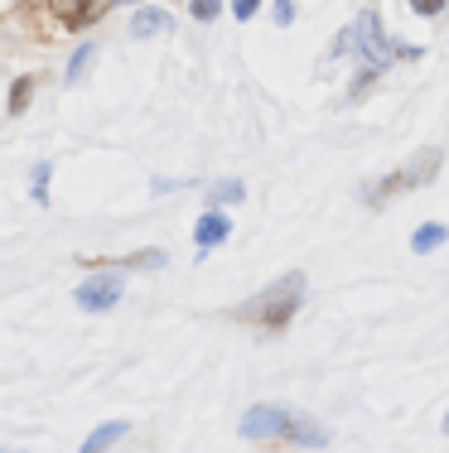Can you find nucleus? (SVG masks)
<instances>
[{
  "instance_id": "7",
  "label": "nucleus",
  "mask_w": 449,
  "mask_h": 453,
  "mask_svg": "<svg viewBox=\"0 0 449 453\" xmlns=\"http://www.w3.org/2000/svg\"><path fill=\"white\" fill-rule=\"evenodd\" d=\"M169 25H174L169 10L145 5V10H135V15H131V39H150V35H159V29H169Z\"/></svg>"
},
{
  "instance_id": "19",
  "label": "nucleus",
  "mask_w": 449,
  "mask_h": 453,
  "mask_svg": "<svg viewBox=\"0 0 449 453\" xmlns=\"http://www.w3.org/2000/svg\"><path fill=\"white\" fill-rule=\"evenodd\" d=\"M445 434H449V415H445Z\"/></svg>"
},
{
  "instance_id": "14",
  "label": "nucleus",
  "mask_w": 449,
  "mask_h": 453,
  "mask_svg": "<svg viewBox=\"0 0 449 453\" xmlns=\"http://www.w3.org/2000/svg\"><path fill=\"white\" fill-rule=\"evenodd\" d=\"M25 106H29V78L19 82L15 92H10V111H25Z\"/></svg>"
},
{
  "instance_id": "12",
  "label": "nucleus",
  "mask_w": 449,
  "mask_h": 453,
  "mask_svg": "<svg viewBox=\"0 0 449 453\" xmlns=\"http://www.w3.org/2000/svg\"><path fill=\"white\" fill-rule=\"evenodd\" d=\"M102 10H106V5H82V10H63V25H73V29H78V25H88V19H97Z\"/></svg>"
},
{
  "instance_id": "13",
  "label": "nucleus",
  "mask_w": 449,
  "mask_h": 453,
  "mask_svg": "<svg viewBox=\"0 0 449 453\" xmlns=\"http://www.w3.org/2000/svg\"><path fill=\"white\" fill-rule=\"evenodd\" d=\"M35 203H49V165L35 169Z\"/></svg>"
},
{
  "instance_id": "2",
  "label": "nucleus",
  "mask_w": 449,
  "mask_h": 453,
  "mask_svg": "<svg viewBox=\"0 0 449 453\" xmlns=\"http://www.w3.org/2000/svg\"><path fill=\"white\" fill-rule=\"evenodd\" d=\"M242 434L247 439H290V444H305V449H324L329 444V429L319 419L299 415V410H285V405H256L247 410L242 419Z\"/></svg>"
},
{
  "instance_id": "18",
  "label": "nucleus",
  "mask_w": 449,
  "mask_h": 453,
  "mask_svg": "<svg viewBox=\"0 0 449 453\" xmlns=\"http://www.w3.org/2000/svg\"><path fill=\"white\" fill-rule=\"evenodd\" d=\"M295 19V5H275V25H290Z\"/></svg>"
},
{
  "instance_id": "5",
  "label": "nucleus",
  "mask_w": 449,
  "mask_h": 453,
  "mask_svg": "<svg viewBox=\"0 0 449 453\" xmlns=\"http://www.w3.org/2000/svg\"><path fill=\"white\" fill-rule=\"evenodd\" d=\"M121 295H126V280L121 275H88L78 285V304L88 309V314H106Z\"/></svg>"
},
{
  "instance_id": "10",
  "label": "nucleus",
  "mask_w": 449,
  "mask_h": 453,
  "mask_svg": "<svg viewBox=\"0 0 449 453\" xmlns=\"http://www.w3.org/2000/svg\"><path fill=\"white\" fill-rule=\"evenodd\" d=\"M237 198H247V183L242 179H222L208 188V203H237Z\"/></svg>"
},
{
  "instance_id": "3",
  "label": "nucleus",
  "mask_w": 449,
  "mask_h": 453,
  "mask_svg": "<svg viewBox=\"0 0 449 453\" xmlns=\"http://www.w3.org/2000/svg\"><path fill=\"white\" fill-rule=\"evenodd\" d=\"M299 299H305V275H281L261 289L256 299L242 304V319L261 323V328H285L299 314Z\"/></svg>"
},
{
  "instance_id": "4",
  "label": "nucleus",
  "mask_w": 449,
  "mask_h": 453,
  "mask_svg": "<svg viewBox=\"0 0 449 453\" xmlns=\"http://www.w3.org/2000/svg\"><path fill=\"white\" fill-rule=\"evenodd\" d=\"M440 159H445L440 150L425 145V150H421V155H415L406 169H391L387 179L372 183V188H368V203H387L391 193H406V188H421V183H430L435 174H440Z\"/></svg>"
},
{
  "instance_id": "6",
  "label": "nucleus",
  "mask_w": 449,
  "mask_h": 453,
  "mask_svg": "<svg viewBox=\"0 0 449 453\" xmlns=\"http://www.w3.org/2000/svg\"><path fill=\"white\" fill-rule=\"evenodd\" d=\"M228 232H232V222L222 218V212H203V218H198V226H194V236H198V251H208V246L228 242Z\"/></svg>"
},
{
  "instance_id": "20",
  "label": "nucleus",
  "mask_w": 449,
  "mask_h": 453,
  "mask_svg": "<svg viewBox=\"0 0 449 453\" xmlns=\"http://www.w3.org/2000/svg\"><path fill=\"white\" fill-rule=\"evenodd\" d=\"M0 453H5V449H0Z\"/></svg>"
},
{
  "instance_id": "16",
  "label": "nucleus",
  "mask_w": 449,
  "mask_h": 453,
  "mask_svg": "<svg viewBox=\"0 0 449 453\" xmlns=\"http://www.w3.org/2000/svg\"><path fill=\"white\" fill-rule=\"evenodd\" d=\"M218 15V5H213V0H194V19H213Z\"/></svg>"
},
{
  "instance_id": "15",
  "label": "nucleus",
  "mask_w": 449,
  "mask_h": 453,
  "mask_svg": "<svg viewBox=\"0 0 449 453\" xmlns=\"http://www.w3.org/2000/svg\"><path fill=\"white\" fill-rule=\"evenodd\" d=\"M256 5H261V0H237V5H232V15H237V19H252Z\"/></svg>"
},
{
  "instance_id": "17",
  "label": "nucleus",
  "mask_w": 449,
  "mask_h": 453,
  "mask_svg": "<svg viewBox=\"0 0 449 453\" xmlns=\"http://www.w3.org/2000/svg\"><path fill=\"white\" fill-rule=\"evenodd\" d=\"M415 15H440V0H415Z\"/></svg>"
},
{
  "instance_id": "11",
  "label": "nucleus",
  "mask_w": 449,
  "mask_h": 453,
  "mask_svg": "<svg viewBox=\"0 0 449 453\" xmlns=\"http://www.w3.org/2000/svg\"><path fill=\"white\" fill-rule=\"evenodd\" d=\"M92 58H97V49H92V44H82L78 53H73V63H68V82H78L82 73H88V63H92Z\"/></svg>"
},
{
  "instance_id": "8",
  "label": "nucleus",
  "mask_w": 449,
  "mask_h": 453,
  "mask_svg": "<svg viewBox=\"0 0 449 453\" xmlns=\"http://www.w3.org/2000/svg\"><path fill=\"white\" fill-rule=\"evenodd\" d=\"M126 434H131V425H126V419H106V425H102L97 434H92V439H88V444H82L78 453H106L112 444H121Z\"/></svg>"
},
{
  "instance_id": "1",
  "label": "nucleus",
  "mask_w": 449,
  "mask_h": 453,
  "mask_svg": "<svg viewBox=\"0 0 449 453\" xmlns=\"http://www.w3.org/2000/svg\"><path fill=\"white\" fill-rule=\"evenodd\" d=\"M348 49L358 53V82H362V88H368L382 68H391V63L401 58V44H391V39L382 35V15H377V10H362L344 35H338V44H334L329 58H338V53H348Z\"/></svg>"
},
{
  "instance_id": "9",
  "label": "nucleus",
  "mask_w": 449,
  "mask_h": 453,
  "mask_svg": "<svg viewBox=\"0 0 449 453\" xmlns=\"http://www.w3.org/2000/svg\"><path fill=\"white\" fill-rule=\"evenodd\" d=\"M445 236H449V232H445L440 222H425V226H415V236H411V251H421V256H425V251H435V246H440Z\"/></svg>"
}]
</instances>
